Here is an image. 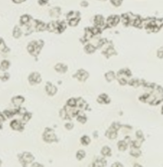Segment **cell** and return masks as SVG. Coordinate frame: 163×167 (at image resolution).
<instances>
[{
	"instance_id": "cell-1",
	"label": "cell",
	"mask_w": 163,
	"mask_h": 167,
	"mask_svg": "<svg viewBox=\"0 0 163 167\" xmlns=\"http://www.w3.org/2000/svg\"><path fill=\"white\" fill-rule=\"evenodd\" d=\"M44 46V41L43 40H33L29 43L27 45V52L30 56L37 57L40 54L41 51Z\"/></svg>"
},
{
	"instance_id": "cell-2",
	"label": "cell",
	"mask_w": 163,
	"mask_h": 167,
	"mask_svg": "<svg viewBox=\"0 0 163 167\" xmlns=\"http://www.w3.org/2000/svg\"><path fill=\"white\" fill-rule=\"evenodd\" d=\"M42 139H43V141L48 143V144L54 143V142H56L58 140L56 132L54 131L53 129L50 128V127L45 128L43 133V135H42Z\"/></svg>"
},
{
	"instance_id": "cell-3",
	"label": "cell",
	"mask_w": 163,
	"mask_h": 167,
	"mask_svg": "<svg viewBox=\"0 0 163 167\" xmlns=\"http://www.w3.org/2000/svg\"><path fill=\"white\" fill-rule=\"evenodd\" d=\"M18 159H19L20 163L23 166H27L28 165H31L35 161V157L31 152H24L18 155Z\"/></svg>"
},
{
	"instance_id": "cell-4",
	"label": "cell",
	"mask_w": 163,
	"mask_h": 167,
	"mask_svg": "<svg viewBox=\"0 0 163 167\" xmlns=\"http://www.w3.org/2000/svg\"><path fill=\"white\" fill-rule=\"evenodd\" d=\"M121 22V16L110 15L106 18V28H114Z\"/></svg>"
},
{
	"instance_id": "cell-5",
	"label": "cell",
	"mask_w": 163,
	"mask_h": 167,
	"mask_svg": "<svg viewBox=\"0 0 163 167\" xmlns=\"http://www.w3.org/2000/svg\"><path fill=\"white\" fill-rule=\"evenodd\" d=\"M93 26H96L100 30L106 29V19L103 15L97 14L93 18Z\"/></svg>"
},
{
	"instance_id": "cell-6",
	"label": "cell",
	"mask_w": 163,
	"mask_h": 167,
	"mask_svg": "<svg viewBox=\"0 0 163 167\" xmlns=\"http://www.w3.org/2000/svg\"><path fill=\"white\" fill-rule=\"evenodd\" d=\"M89 73L84 69H79L76 71V73L73 75V77L80 82H85L89 78Z\"/></svg>"
},
{
	"instance_id": "cell-7",
	"label": "cell",
	"mask_w": 163,
	"mask_h": 167,
	"mask_svg": "<svg viewBox=\"0 0 163 167\" xmlns=\"http://www.w3.org/2000/svg\"><path fill=\"white\" fill-rule=\"evenodd\" d=\"M42 76L39 72H32L28 76V81L31 86H36L42 82Z\"/></svg>"
},
{
	"instance_id": "cell-8",
	"label": "cell",
	"mask_w": 163,
	"mask_h": 167,
	"mask_svg": "<svg viewBox=\"0 0 163 167\" xmlns=\"http://www.w3.org/2000/svg\"><path fill=\"white\" fill-rule=\"evenodd\" d=\"M45 91L47 95L49 96H54L56 95L57 91H58V88L56 85H54L51 81H47L45 85Z\"/></svg>"
},
{
	"instance_id": "cell-9",
	"label": "cell",
	"mask_w": 163,
	"mask_h": 167,
	"mask_svg": "<svg viewBox=\"0 0 163 167\" xmlns=\"http://www.w3.org/2000/svg\"><path fill=\"white\" fill-rule=\"evenodd\" d=\"M25 122H22L17 119H13L11 122H10V127L12 129L13 131H22L25 128Z\"/></svg>"
},
{
	"instance_id": "cell-10",
	"label": "cell",
	"mask_w": 163,
	"mask_h": 167,
	"mask_svg": "<svg viewBox=\"0 0 163 167\" xmlns=\"http://www.w3.org/2000/svg\"><path fill=\"white\" fill-rule=\"evenodd\" d=\"M102 54H103L105 57L109 58L114 56H117V55H118V52H117V51L115 50V48H114V45L108 44L107 47H105V49L102 51Z\"/></svg>"
},
{
	"instance_id": "cell-11",
	"label": "cell",
	"mask_w": 163,
	"mask_h": 167,
	"mask_svg": "<svg viewBox=\"0 0 163 167\" xmlns=\"http://www.w3.org/2000/svg\"><path fill=\"white\" fill-rule=\"evenodd\" d=\"M118 136V131L114 129V127H109L107 129V131H105V137H107L109 139L114 140L116 139Z\"/></svg>"
},
{
	"instance_id": "cell-12",
	"label": "cell",
	"mask_w": 163,
	"mask_h": 167,
	"mask_svg": "<svg viewBox=\"0 0 163 167\" xmlns=\"http://www.w3.org/2000/svg\"><path fill=\"white\" fill-rule=\"evenodd\" d=\"M68 69H69V67L66 64H64V63H56L55 64V66H54V69L56 71V73H60V74H64V73H67L68 72Z\"/></svg>"
},
{
	"instance_id": "cell-13",
	"label": "cell",
	"mask_w": 163,
	"mask_h": 167,
	"mask_svg": "<svg viewBox=\"0 0 163 167\" xmlns=\"http://www.w3.org/2000/svg\"><path fill=\"white\" fill-rule=\"evenodd\" d=\"M96 100L100 104H109L111 102V99L109 96V95L102 93V94L98 95Z\"/></svg>"
},
{
	"instance_id": "cell-14",
	"label": "cell",
	"mask_w": 163,
	"mask_h": 167,
	"mask_svg": "<svg viewBox=\"0 0 163 167\" xmlns=\"http://www.w3.org/2000/svg\"><path fill=\"white\" fill-rule=\"evenodd\" d=\"M92 166L95 167H104L105 165H107V161H106V158L104 156H98L95 159V161L92 162Z\"/></svg>"
},
{
	"instance_id": "cell-15",
	"label": "cell",
	"mask_w": 163,
	"mask_h": 167,
	"mask_svg": "<svg viewBox=\"0 0 163 167\" xmlns=\"http://www.w3.org/2000/svg\"><path fill=\"white\" fill-rule=\"evenodd\" d=\"M24 102H25V98L22 95H16L12 98V104L15 108L21 107Z\"/></svg>"
},
{
	"instance_id": "cell-16",
	"label": "cell",
	"mask_w": 163,
	"mask_h": 167,
	"mask_svg": "<svg viewBox=\"0 0 163 167\" xmlns=\"http://www.w3.org/2000/svg\"><path fill=\"white\" fill-rule=\"evenodd\" d=\"M47 30V23L43 21L35 20V31L37 32H43Z\"/></svg>"
},
{
	"instance_id": "cell-17",
	"label": "cell",
	"mask_w": 163,
	"mask_h": 167,
	"mask_svg": "<svg viewBox=\"0 0 163 167\" xmlns=\"http://www.w3.org/2000/svg\"><path fill=\"white\" fill-rule=\"evenodd\" d=\"M117 147H118V151L120 152H125L128 149V148L130 147V144H129L128 142L126 140V139H122V140H119L117 144Z\"/></svg>"
},
{
	"instance_id": "cell-18",
	"label": "cell",
	"mask_w": 163,
	"mask_h": 167,
	"mask_svg": "<svg viewBox=\"0 0 163 167\" xmlns=\"http://www.w3.org/2000/svg\"><path fill=\"white\" fill-rule=\"evenodd\" d=\"M61 15V8L60 7H54L50 9L49 16L52 18H59Z\"/></svg>"
},
{
	"instance_id": "cell-19",
	"label": "cell",
	"mask_w": 163,
	"mask_h": 167,
	"mask_svg": "<svg viewBox=\"0 0 163 167\" xmlns=\"http://www.w3.org/2000/svg\"><path fill=\"white\" fill-rule=\"evenodd\" d=\"M68 23L65 21H61L58 20L57 21V30H56V34H62L64 30H66Z\"/></svg>"
},
{
	"instance_id": "cell-20",
	"label": "cell",
	"mask_w": 163,
	"mask_h": 167,
	"mask_svg": "<svg viewBox=\"0 0 163 167\" xmlns=\"http://www.w3.org/2000/svg\"><path fill=\"white\" fill-rule=\"evenodd\" d=\"M94 34H93L92 30H91V27H87V28L85 29L84 30V35L82 39L85 42H89L91 39H92V38L94 37Z\"/></svg>"
},
{
	"instance_id": "cell-21",
	"label": "cell",
	"mask_w": 163,
	"mask_h": 167,
	"mask_svg": "<svg viewBox=\"0 0 163 167\" xmlns=\"http://www.w3.org/2000/svg\"><path fill=\"white\" fill-rule=\"evenodd\" d=\"M33 20L32 16L28 14H24L21 16L20 18V25L21 26H27L28 24H30V22Z\"/></svg>"
},
{
	"instance_id": "cell-22",
	"label": "cell",
	"mask_w": 163,
	"mask_h": 167,
	"mask_svg": "<svg viewBox=\"0 0 163 167\" xmlns=\"http://www.w3.org/2000/svg\"><path fill=\"white\" fill-rule=\"evenodd\" d=\"M84 52L88 55H91V54H93L95 52V51L97 50V47L96 46L93 45L92 43H86V45L84 46Z\"/></svg>"
},
{
	"instance_id": "cell-23",
	"label": "cell",
	"mask_w": 163,
	"mask_h": 167,
	"mask_svg": "<svg viewBox=\"0 0 163 167\" xmlns=\"http://www.w3.org/2000/svg\"><path fill=\"white\" fill-rule=\"evenodd\" d=\"M100 155L105 158L110 157L112 156V148L108 145L103 146L100 149Z\"/></svg>"
},
{
	"instance_id": "cell-24",
	"label": "cell",
	"mask_w": 163,
	"mask_h": 167,
	"mask_svg": "<svg viewBox=\"0 0 163 167\" xmlns=\"http://www.w3.org/2000/svg\"><path fill=\"white\" fill-rule=\"evenodd\" d=\"M105 78L108 82H112L117 79V73L114 71H108L105 73Z\"/></svg>"
},
{
	"instance_id": "cell-25",
	"label": "cell",
	"mask_w": 163,
	"mask_h": 167,
	"mask_svg": "<svg viewBox=\"0 0 163 167\" xmlns=\"http://www.w3.org/2000/svg\"><path fill=\"white\" fill-rule=\"evenodd\" d=\"M75 118L76 120L79 122V123H81V124H85V123L87 122V118H86V116L85 115V114L82 112V110L79 109V111L77 113Z\"/></svg>"
},
{
	"instance_id": "cell-26",
	"label": "cell",
	"mask_w": 163,
	"mask_h": 167,
	"mask_svg": "<svg viewBox=\"0 0 163 167\" xmlns=\"http://www.w3.org/2000/svg\"><path fill=\"white\" fill-rule=\"evenodd\" d=\"M56 30H57V21H53L47 24V31L56 34Z\"/></svg>"
},
{
	"instance_id": "cell-27",
	"label": "cell",
	"mask_w": 163,
	"mask_h": 167,
	"mask_svg": "<svg viewBox=\"0 0 163 167\" xmlns=\"http://www.w3.org/2000/svg\"><path fill=\"white\" fill-rule=\"evenodd\" d=\"M77 108H78V109L80 110H86L88 108V104L86 102V100H84L82 98H77Z\"/></svg>"
},
{
	"instance_id": "cell-28",
	"label": "cell",
	"mask_w": 163,
	"mask_h": 167,
	"mask_svg": "<svg viewBox=\"0 0 163 167\" xmlns=\"http://www.w3.org/2000/svg\"><path fill=\"white\" fill-rule=\"evenodd\" d=\"M23 35V30L19 26H16L12 30V36L15 39H20Z\"/></svg>"
},
{
	"instance_id": "cell-29",
	"label": "cell",
	"mask_w": 163,
	"mask_h": 167,
	"mask_svg": "<svg viewBox=\"0 0 163 167\" xmlns=\"http://www.w3.org/2000/svg\"><path fill=\"white\" fill-rule=\"evenodd\" d=\"M117 75H122V76L127 77V78L130 79L132 77V73H131V71L128 68H124V69H121L120 70L118 71V73H117Z\"/></svg>"
},
{
	"instance_id": "cell-30",
	"label": "cell",
	"mask_w": 163,
	"mask_h": 167,
	"mask_svg": "<svg viewBox=\"0 0 163 167\" xmlns=\"http://www.w3.org/2000/svg\"><path fill=\"white\" fill-rule=\"evenodd\" d=\"M141 150L139 148H135V147H131V150H130V155L131 156H133L135 158H138L141 156Z\"/></svg>"
},
{
	"instance_id": "cell-31",
	"label": "cell",
	"mask_w": 163,
	"mask_h": 167,
	"mask_svg": "<svg viewBox=\"0 0 163 167\" xmlns=\"http://www.w3.org/2000/svg\"><path fill=\"white\" fill-rule=\"evenodd\" d=\"M2 114H4L6 118L10 119V118H13L14 116L17 114V110H16V108L14 109H7V110H4Z\"/></svg>"
},
{
	"instance_id": "cell-32",
	"label": "cell",
	"mask_w": 163,
	"mask_h": 167,
	"mask_svg": "<svg viewBox=\"0 0 163 167\" xmlns=\"http://www.w3.org/2000/svg\"><path fill=\"white\" fill-rule=\"evenodd\" d=\"M142 83L141 80L138 79V78H130L128 81V85L129 86H132V87H138V86H141Z\"/></svg>"
},
{
	"instance_id": "cell-33",
	"label": "cell",
	"mask_w": 163,
	"mask_h": 167,
	"mask_svg": "<svg viewBox=\"0 0 163 167\" xmlns=\"http://www.w3.org/2000/svg\"><path fill=\"white\" fill-rule=\"evenodd\" d=\"M80 21H81V16H77V17L72 18V19L67 21V23H68V26H69L76 27V26H77V25L79 24Z\"/></svg>"
},
{
	"instance_id": "cell-34",
	"label": "cell",
	"mask_w": 163,
	"mask_h": 167,
	"mask_svg": "<svg viewBox=\"0 0 163 167\" xmlns=\"http://www.w3.org/2000/svg\"><path fill=\"white\" fill-rule=\"evenodd\" d=\"M91 138L86 135H82V136L80 138V144H81L82 146L86 147V146H88L91 144Z\"/></svg>"
},
{
	"instance_id": "cell-35",
	"label": "cell",
	"mask_w": 163,
	"mask_h": 167,
	"mask_svg": "<svg viewBox=\"0 0 163 167\" xmlns=\"http://www.w3.org/2000/svg\"><path fill=\"white\" fill-rule=\"evenodd\" d=\"M86 156V152L85 150L83 149H79L77 150L76 152V159L77 161H82L85 157Z\"/></svg>"
},
{
	"instance_id": "cell-36",
	"label": "cell",
	"mask_w": 163,
	"mask_h": 167,
	"mask_svg": "<svg viewBox=\"0 0 163 167\" xmlns=\"http://www.w3.org/2000/svg\"><path fill=\"white\" fill-rule=\"evenodd\" d=\"M10 65H11V63H10L9 60H3L0 64V70L5 72L10 68Z\"/></svg>"
},
{
	"instance_id": "cell-37",
	"label": "cell",
	"mask_w": 163,
	"mask_h": 167,
	"mask_svg": "<svg viewBox=\"0 0 163 167\" xmlns=\"http://www.w3.org/2000/svg\"><path fill=\"white\" fill-rule=\"evenodd\" d=\"M77 16H81V13L78 11H70L66 14V21L72 19V18L77 17Z\"/></svg>"
},
{
	"instance_id": "cell-38",
	"label": "cell",
	"mask_w": 163,
	"mask_h": 167,
	"mask_svg": "<svg viewBox=\"0 0 163 167\" xmlns=\"http://www.w3.org/2000/svg\"><path fill=\"white\" fill-rule=\"evenodd\" d=\"M60 117L62 118L63 120H68V121L70 120L71 121V118H69V114H68V113H67L66 109H64V107L60 110Z\"/></svg>"
},
{
	"instance_id": "cell-39",
	"label": "cell",
	"mask_w": 163,
	"mask_h": 167,
	"mask_svg": "<svg viewBox=\"0 0 163 167\" xmlns=\"http://www.w3.org/2000/svg\"><path fill=\"white\" fill-rule=\"evenodd\" d=\"M77 98H69L66 102L67 106H69V107L72 108H77Z\"/></svg>"
},
{
	"instance_id": "cell-40",
	"label": "cell",
	"mask_w": 163,
	"mask_h": 167,
	"mask_svg": "<svg viewBox=\"0 0 163 167\" xmlns=\"http://www.w3.org/2000/svg\"><path fill=\"white\" fill-rule=\"evenodd\" d=\"M31 118H32V114L27 111V112H26L23 115H22L21 120H22V122H25V123H27V122H28Z\"/></svg>"
},
{
	"instance_id": "cell-41",
	"label": "cell",
	"mask_w": 163,
	"mask_h": 167,
	"mask_svg": "<svg viewBox=\"0 0 163 167\" xmlns=\"http://www.w3.org/2000/svg\"><path fill=\"white\" fill-rule=\"evenodd\" d=\"M110 3L115 7H118L122 4L123 2V0H109Z\"/></svg>"
},
{
	"instance_id": "cell-42",
	"label": "cell",
	"mask_w": 163,
	"mask_h": 167,
	"mask_svg": "<svg viewBox=\"0 0 163 167\" xmlns=\"http://www.w3.org/2000/svg\"><path fill=\"white\" fill-rule=\"evenodd\" d=\"M135 137H136L137 139H139V140H141V141L144 142V134H143V132H142L141 131H137L135 132Z\"/></svg>"
},
{
	"instance_id": "cell-43",
	"label": "cell",
	"mask_w": 163,
	"mask_h": 167,
	"mask_svg": "<svg viewBox=\"0 0 163 167\" xmlns=\"http://www.w3.org/2000/svg\"><path fill=\"white\" fill-rule=\"evenodd\" d=\"M73 127H74V124L72 122H70V120L69 122H67L66 123H64V128L68 130V131H71Z\"/></svg>"
},
{
	"instance_id": "cell-44",
	"label": "cell",
	"mask_w": 163,
	"mask_h": 167,
	"mask_svg": "<svg viewBox=\"0 0 163 167\" xmlns=\"http://www.w3.org/2000/svg\"><path fill=\"white\" fill-rule=\"evenodd\" d=\"M10 78V74L8 73H4L2 75H0V80H2V81H8Z\"/></svg>"
},
{
	"instance_id": "cell-45",
	"label": "cell",
	"mask_w": 163,
	"mask_h": 167,
	"mask_svg": "<svg viewBox=\"0 0 163 167\" xmlns=\"http://www.w3.org/2000/svg\"><path fill=\"white\" fill-rule=\"evenodd\" d=\"M110 127H114V129H116V130H118L119 131V130H121V128H122V124H120L118 122H114L112 123Z\"/></svg>"
},
{
	"instance_id": "cell-46",
	"label": "cell",
	"mask_w": 163,
	"mask_h": 167,
	"mask_svg": "<svg viewBox=\"0 0 163 167\" xmlns=\"http://www.w3.org/2000/svg\"><path fill=\"white\" fill-rule=\"evenodd\" d=\"M122 131H123V132L126 131V133L131 132L132 131V127H130V126H125V125H122V128H121Z\"/></svg>"
},
{
	"instance_id": "cell-47",
	"label": "cell",
	"mask_w": 163,
	"mask_h": 167,
	"mask_svg": "<svg viewBox=\"0 0 163 167\" xmlns=\"http://www.w3.org/2000/svg\"><path fill=\"white\" fill-rule=\"evenodd\" d=\"M49 0H38V3H39L40 6H45L48 3Z\"/></svg>"
},
{
	"instance_id": "cell-48",
	"label": "cell",
	"mask_w": 163,
	"mask_h": 167,
	"mask_svg": "<svg viewBox=\"0 0 163 167\" xmlns=\"http://www.w3.org/2000/svg\"><path fill=\"white\" fill-rule=\"evenodd\" d=\"M80 6H81L82 7H87L89 6V2H88V1H86V0H82V1L80 2Z\"/></svg>"
},
{
	"instance_id": "cell-49",
	"label": "cell",
	"mask_w": 163,
	"mask_h": 167,
	"mask_svg": "<svg viewBox=\"0 0 163 167\" xmlns=\"http://www.w3.org/2000/svg\"><path fill=\"white\" fill-rule=\"evenodd\" d=\"M157 57L163 58V47H161V48H159V49L157 50Z\"/></svg>"
},
{
	"instance_id": "cell-50",
	"label": "cell",
	"mask_w": 163,
	"mask_h": 167,
	"mask_svg": "<svg viewBox=\"0 0 163 167\" xmlns=\"http://www.w3.org/2000/svg\"><path fill=\"white\" fill-rule=\"evenodd\" d=\"M5 120H6V117L4 116V114H0V124H2Z\"/></svg>"
},
{
	"instance_id": "cell-51",
	"label": "cell",
	"mask_w": 163,
	"mask_h": 167,
	"mask_svg": "<svg viewBox=\"0 0 163 167\" xmlns=\"http://www.w3.org/2000/svg\"><path fill=\"white\" fill-rule=\"evenodd\" d=\"M14 3H16V4H21V3H22V2H26V0H12Z\"/></svg>"
},
{
	"instance_id": "cell-52",
	"label": "cell",
	"mask_w": 163,
	"mask_h": 167,
	"mask_svg": "<svg viewBox=\"0 0 163 167\" xmlns=\"http://www.w3.org/2000/svg\"><path fill=\"white\" fill-rule=\"evenodd\" d=\"M31 166H43V164H41V163H38V162H35V161H34V162L32 163V164H31Z\"/></svg>"
},
{
	"instance_id": "cell-53",
	"label": "cell",
	"mask_w": 163,
	"mask_h": 167,
	"mask_svg": "<svg viewBox=\"0 0 163 167\" xmlns=\"http://www.w3.org/2000/svg\"><path fill=\"white\" fill-rule=\"evenodd\" d=\"M111 166L113 167V166H123V165H122V163H120V162H118V161H117V162H114V163H113V164H112L111 165Z\"/></svg>"
},
{
	"instance_id": "cell-54",
	"label": "cell",
	"mask_w": 163,
	"mask_h": 167,
	"mask_svg": "<svg viewBox=\"0 0 163 167\" xmlns=\"http://www.w3.org/2000/svg\"><path fill=\"white\" fill-rule=\"evenodd\" d=\"M2 165V161H1V159H0V165Z\"/></svg>"
},
{
	"instance_id": "cell-55",
	"label": "cell",
	"mask_w": 163,
	"mask_h": 167,
	"mask_svg": "<svg viewBox=\"0 0 163 167\" xmlns=\"http://www.w3.org/2000/svg\"><path fill=\"white\" fill-rule=\"evenodd\" d=\"M100 1H106V0H100Z\"/></svg>"
}]
</instances>
